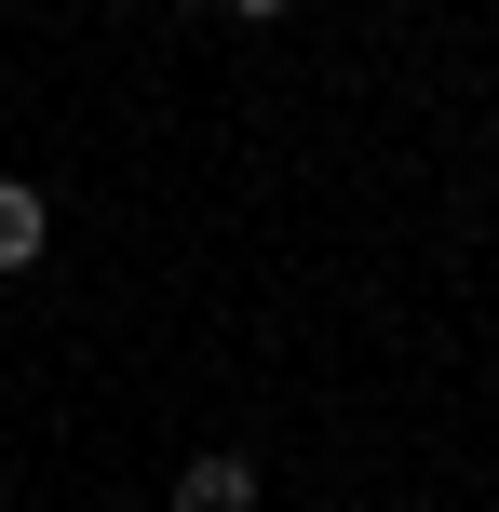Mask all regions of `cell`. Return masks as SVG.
I'll return each instance as SVG.
<instances>
[{
  "mask_svg": "<svg viewBox=\"0 0 499 512\" xmlns=\"http://www.w3.org/2000/svg\"><path fill=\"white\" fill-rule=\"evenodd\" d=\"M176 512H257V459H243V445L176 459Z\"/></svg>",
  "mask_w": 499,
  "mask_h": 512,
  "instance_id": "6da1fadb",
  "label": "cell"
},
{
  "mask_svg": "<svg viewBox=\"0 0 499 512\" xmlns=\"http://www.w3.org/2000/svg\"><path fill=\"white\" fill-rule=\"evenodd\" d=\"M230 14H257V27H270V14H297V0H230Z\"/></svg>",
  "mask_w": 499,
  "mask_h": 512,
  "instance_id": "3957f363",
  "label": "cell"
},
{
  "mask_svg": "<svg viewBox=\"0 0 499 512\" xmlns=\"http://www.w3.org/2000/svg\"><path fill=\"white\" fill-rule=\"evenodd\" d=\"M41 243H54V203H41L27 176H0V270H27Z\"/></svg>",
  "mask_w": 499,
  "mask_h": 512,
  "instance_id": "7a4b0ae2",
  "label": "cell"
}]
</instances>
